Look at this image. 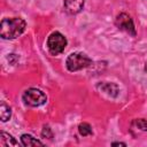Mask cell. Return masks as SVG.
Wrapping results in <instances>:
<instances>
[{"label": "cell", "mask_w": 147, "mask_h": 147, "mask_svg": "<svg viewBox=\"0 0 147 147\" xmlns=\"http://www.w3.org/2000/svg\"><path fill=\"white\" fill-rule=\"evenodd\" d=\"M26 23L21 17L3 18L0 23V36L3 39H15L25 30Z\"/></svg>", "instance_id": "obj_1"}, {"label": "cell", "mask_w": 147, "mask_h": 147, "mask_svg": "<svg viewBox=\"0 0 147 147\" xmlns=\"http://www.w3.org/2000/svg\"><path fill=\"white\" fill-rule=\"evenodd\" d=\"M91 63H92V60L86 54L80 53V52L70 54L65 61V64L69 71H78L83 68L88 67Z\"/></svg>", "instance_id": "obj_2"}, {"label": "cell", "mask_w": 147, "mask_h": 147, "mask_svg": "<svg viewBox=\"0 0 147 147\" xmlns=\"http://www.w3.org/2000/svg\"><path fill=\"white\" fill-rule=\"evenodd\" d=\"M67 46V39L60 32H53L49 34L47 39V47L51 54L57 55L64 51Z\"/></svg>", "instance_id": "obj_3"}, {"label": "cell", "mask_w": 147, "mask_h": 147, "mask_svg": "<svg viewBox=\"0 0 147 147\" xmlns=\"http://www.w3.org/2000/svg\"><path fill=\"white\" fill-rule=\"evenodd\" d=\"M46 95L38 88H29L23 93V101L31 107H38L46 102Z\"/></svg>", "instance_id": "obj_4"}, {"label": "cell", "mask_w": 147, "mask_h": 147, "mask_svg": "<svg viewBox=\"0 0 147 147\" xmlns=\"http://www.w3.org/2000/svg\"><path fill=\"white\" fill-rule=\"evenodd\" d=\"M115 23L119 30L125 31L126 33H129L131 36H136V28H134L133 21L130 17V15H127L126 13L118 14L116 20H115Z\"/></svg>", "instance_id": "obj_5"}, {"label": "cell", "mask_w": 147, "mask_h": 147, "mask_svg": "<svg viewBox=\"0 0 147 147\" xmlns=\"http://www.w3.org/2000/svg\"><path fill=\"white\" fill-rule=\"evenodd\" d=\"M84 7V0H64V8L70 14L79 13Z\"/></svg>", "instance_id": "obj_6"}, {"label": "cell", "mask_w": 147, "mask_h": 147, "mask_svg": "<svg viewBox=\"0 0 147 147\" xmlns=\"http://www.w3.org/2000/svg\"><path fill=\"white\" fill-rule=\"evenodd\" d=\"M99 88L101 91H103L105 93L111 95V96H117V94H118V87L114 83H106V82L101 83L99 85Z\"/></svg>", "instance_id": "obj_7"}, {"label": "cell", "mask_w": 147, "mask_h": 147, "mask_svg": "<svg viewBox=\"0 0 147 147\" xmlns=\"http://www.w3.org/2000/svg\"><path fill=\"white\" fill-rule=\"evenodd\" d=\"M18 142L8 133L2 131L0 133V146L2 147H8V146H17Z\"/></svg>", "instance_id": "obj_8"}, {"label": "cell", "mask_w": 147, "mask_h": 147, "mask_svg": "<svg viewBox=\"0 0 147 147\" xmlns=\"http://www.w3.org/2000/svg\"><path fill=\"white\" fill-rule=\"evenodd\" d=\"M21 142L25 147H30V146H44V144L41 141L37 140L36 138H33L30 134H23L21 137Z\"/></svg>", "instance_id": "obj_9"}, {"label": "cell", "mask_w": 147, "mask_h": 147, "mask_svg": "<svg viewBox=\"0 0 147 147\" xmlns=\"http://www.w3.org/2000/svg\"><path fill=\"white\" fill-rule=\"evenodd\" d=\"M11 116V110L9 106H7L5 102H1L0 105V117L2 122H7Z\"/></svg>", "instance_id": "obj_10"}, {"label": "cell", "mask_w": 147, "mask_h": 147, "mask_svg": "<svg viewBox=\"0 0 147 147\" xmlns=\"http://www.w3.org/2000/svg\"><path fill=\"white\" fill-rule=\"evenodd\" d=\"M78 131H79V133H80L83 137H86V136L92 134V127H91V125L87 124V123H80L79 126H78Z\"/></svg>", "instance_id": "obj_11"}, {"label": "cell", "mask_w": 147, "mask_h": 147, "mask_svg": "<svg viewBox=\"0 0 147 147\" xmlns=\"http://www.w3.org/2000/svg\"><path fill=\"white\" fill-rule=\"evenodd\" d=\"M133 124H134L138 129H140L141 131H147V121H146V119H144V118L134 119Z\"/></svg>", "instance_id": "obj_12"}, {"label": "cell", "mask_w": 147, "mask_h": 147, "mask_svg": "<svg viewBox=\"0 0 147 147\" xmlns=\"http://www.w3.org/2000/svg\"><path fill=\"white\" fill-rule=\"evenodd\" d=\"M41 134H42V137L45 138H52L53 137V133H52V131H51V129L48 127V126H44V129H42V132H41Z\"/></svg>", "instance_id": "obj_13"}, {"label": "cell", "mask_w": 147, "mask_h": 147, "mask_svg": "<svg viewBox=\"0 0 147 147\" xmlns=\"http://www.w3.org/2000/svg\"><path fill=\"white\" fill-rule=\"evenodd\" d=\"M113 146H126L124 142H113Z\"/></svg>", "instance_id": "obj_14"}, {"label": "cell", "mask_w": 147, "mask_h": 147, "mask_svg": "<svg viewBox=\"0 0 147 147\" xmlns=\"http://www.w3.org/2000/svg\"><path fill=\"white\" fill-rule=\"evenodd\" d=\"M145 70L147 71V62H146V64H145Z\"/></svg>", "instance_id": "obj_15"}]
</instances>
